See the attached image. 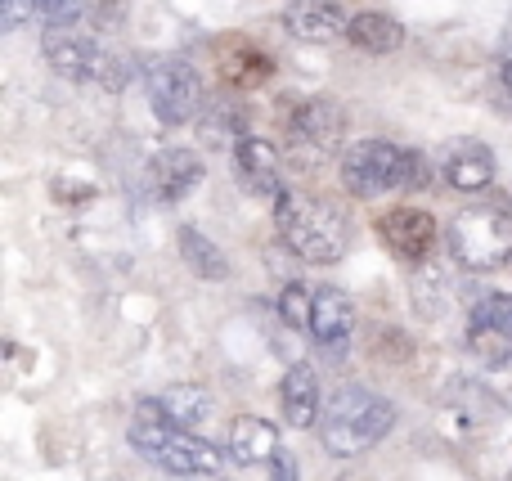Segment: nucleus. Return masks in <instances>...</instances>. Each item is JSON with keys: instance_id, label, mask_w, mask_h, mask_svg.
Wrapping results in <instances>:
<instances>
[{"instance_id": "f257e3e1", "label": "nucleus", "mask_w": 512, "mask_h": 481, "mask_svg": "<svg viewBox=\"0 0 512 481\" xmlns=\"http://www.w3.org/2000/svg\"><path fill=\"white\" fill-rule=\"evenodd\" d=\"M131 446L140 450L144 459H153L158 468H167L171 477H212L221 473V450L198 441L194 432L176 428L162 410V401H140L131 419Z\"/></svg>"}, {"instance_id": "f03ea898", "label": "nucleus", "mask_w": 512, "mask_h": 481, "mask_svg": "<svg viewBox=\"0 0 512 481\" xmlns=\"http://www.w3.org/2000/svg\"><path fill=\"white\" fill-rule=\"evenodd\" d=\"M396 423V405L382 392L369 387H342L337 396L324 401V419H319V441L328 455L355 459L364 450H373Z\"/></svg>"}, {"instance_id": "7ed1b4c3", "label": "nucleus", "mask_w": 512, "mask_h": 481, "mask_svg": "<svg viewBox=\"0 0 512 481\" xmlns=\"http://www.w3.org/2000/svg\"><path fill=\"white\" fill-rule=\"evenodd\" d=\"M274 212H279L283 243H288L301 261L333 266V261L346 257L351 225H346V212L337 203L310 198V194H279L274 198Z\"/></svg>"}, {"instance_id": "20e7f679", "label": "nucleus", "mask_w": 512, "mask_h": 481, "mask_svg": "<svg viewBox=\"0 0 512 481\" xmlns=\"http://www.w3.org/2000/svg\"><path fill=\"white\" fill-rule=\"evenodd\" d=\"M342 185L355 198H378L387 189H427L432 185V162L418 149L387 140H360L342 153Z\"/></svg>"}, {"instance_id": "39448f33", "label": "nucleus", "mask_w": 512, "mask_h": 481, "mask_svg": "<svg viewBox=\"0 0 512 481\" xmlns=\"http://www.w3.org/2000/svg\"><path fill=\"white\" fill-rule=\"evenodd\" d=\"M450 252L463 270H499L512 257V212L504 203H472L450 221Z\"/></svg>"}, {"instance_id": "423d86ee", "label": "nucleus", "mask_w": 512, "mask_h": 481, "mask_svg": "<svg viewBox=\"0 0 512 481\" xmlns=\"http://www.w3.org/2000/svg\"><path fill=\"white\" fill-rule=\"evenodd\" d=\"M144 90H149V104L162 126L198 122L203 113V77L180 54H158L144 63Z\"/></svg>"}, {"instance_id": "0eeeda50", "label": "nucleus", "mask_w": 512, "mask_h": 481, "mask_svg": "<svg viewBox=\"0 0 512 481\" xmlns=\"http://www.w3.org/2000/svg\"><path fill=\"white\" fill-rule=\"evenodd\" d=\"M45 59H50L54 72L72 81H95V86H108V90H122L126 77H131V63L122 54H113L108 45L90 41V36H77V32H45Z\"/></svg>"}, {"instance_id": "6e6552de", "label": "nucleus", "mask_w": 512, "mask_h": 481, "mask_svg": "<svg viewBox=\"0 0 512 481\" xmlns=\"http://www.w3.org/2000/svg\"><path fill=\"white\" fill-rule=\"evenodd\" d=\"M283 131H288L292 153L315 162L342 144L346 122L333 99H292V104H283Z\"/></svg>"}, {"instance_id": "1a4fd4ad", "label": "nucleus", "mask_w": 512, "mask_h": 481, "mask_svg": "<svg viewBox=\"0 0 512 481\" xmlns=\"http://www.w3.org/2000/svg\"><path fill=\"white\" fill-rule=\"evenodd\" d=\"M468 347L486 365H508L512 360V293L481 297L468 320Z\"/></svg>"}, {"instance_id": "9d476101", "label": "nucleus", "mask_w": 512, "mask_h": 481, "mask_svg": "<svg viewBox=\"0 0 512 481\" xmlns=\"http://www.w3.org/2000/svg\"><path fill=\"white\" fill-rule=\"evenodd\" d=\"M378 230H382V239H387V248L396 252V257L414 261V266H423L436 248V221L423 207H396V212H387L378 221Z\"/></svg>"}, {"instance_id": "9b49d317", "label": "nucleus", "mask_w": 512, "mask_h": 481, "mask_svg": "<svg viewBox=\"0 0 512 481\" xmlns=\"http://www.w3.org/2000/svg\"><path fill=\"white\" fill-rule=\"evenodd\" d=\"M194 185H203V162L194 149H162L149 162V189L162 203H180L194 194Z\"/></svg>"}, {"instance_id": "f8f14e48", "label": "nucleus", "mask_w": 512, "mask_h": 481, "mask_svg": "<svg viewBox=\"0 0 512 481\" xmlns=\"http://www.w3.org/2000/svg\"><path fill=\"white\" fill-rule=\"evenodd\" d=\"M445 185L459 189V194H486L495 185V153L481 140H459L441 162Z\"/></svg>"}, {"instance_id": "ddd939ff", "label": "nucleus", "mask_w": 512, "mask_h": 481, "mask_svg": "<svg viewBox=\"0 0 512 481\" xmlns=\"http://www.w3.org/2000/svg\"><path fill=\"white\" fill-rule=\"evenodd\" d=\"M355 333V306L342 288H315V315H310V338L324 351H342Z\"/></svg>"}, {"instance_id": "4468645a", "label": "nucleus", "mask_w": 512, "mask_h": 481, "mask_svg": "<svg viewBox=\"0 0 512 481\" xmlns=\"http://www.w3.org/2000/svg\"><path fill=\"white\" fill-rule=\"evenodd\" d=\"M279 428L261 414H239L230 423V459L243 468H256V464H274L279 459Z\"/></svg>"}, {"instance_id": "2eb2a0df", "label": "nucleus", "mask_w": 512, "mask_h": 481, "mask_svg": "<svg viewBox=\"0 0 512 481\" xmlns=\"http://www.w3.org/2000/svg\"><path fill=\"white\" fill-rule=\"evenodd\" d=\"M319 414H324L319 374H315V365L297 360V365L283 374V419H288L292 428H315Z\"/></svg>"}, {"instance_id": "dca6fc26", "label": "nucleus", "mask_w": 512, "mask_h": 481, "mask_svg": "<svg viewBox=\"0 0 512 481\" xmlns=\"http://www.w3.org/2000/svg\"><path fill=\"white\" fill-rule=\"evenodd\" d=\"M288 32L297 36V41L324 45V41H337V36L351 32V18H346L342 5H333V0H301V5L288 9Z\"/></svg>"}, {"instance_id": "f3484780", "label": "nucleus", "mask_w": 512, "mask_h": 481, "mask_svg": "<svg viewBox=\"0 0 512 481\" xmlns=\"http://www.w3.org/2000/svg\"><path fill=\"white\" fill-rule=\"evenodd\" d=\"M234 162H239V176L248 180V189H256V194H270L279 198L283 194V153L274 149L270 140H256V135H248V140L234 149Z\"/></svg>"}, {"instance_id": "a211bd4d", "label": "nucleus", "mask_w": 512, "mask_h": 481, "mask_svg": "<svg viewBox=\"0 0 512 481\" xmlns=\"http://www.w3.org/2000/svg\"><path fill=\"white\" fill-rule=\"evenodd\" d=\"M158 401H162V410H167V419L176 423V428H185V432H198L207 419H212V410H216L212 392H207V387H198V383L167 387Z\"/></svg>"}, {"instance_id": "6ab92c4d", "label": "nucleus", "mask_w": 512, "mask_h": 481, "mask_svg": "<svg viewBox=\"0 0 512 481\" xmlns=\"http://www.w3.org/2000/svg\"><path fill=\"white\" fill-rule=\"evenodd\" d=\"M248 135H252V117L239 104H207L198 113V140L203 144H221V149L230 144V149H239Z\"/></svg>"}, {"instance_id": "aec40b11", "label": "nucleus", "mask_w": 512, "mask_h": 481, "mask_svg": "<svg viewBox=\"0 0 512 481\" xmlns=\"http://www.w3.org/2000/svg\"><path fill=\"white\" fill-rule=\"evenodd\" d=\"M346 41H351L355 50L391 54V50H400V45H405V27H400L391 14L364 9V14H355V18H351V32H346Z\"/></svg>"}, {"instance_id": "412c9836", "label": "nucleus", "mask_w": 512, "mask_h": 481, "mask_svg": "<svg viewBox=\"0 0 512 481\" xmlns=\"http://www.w3.org/2000/svg\"><path fill=\"white\" fill-rule=\"evenodd\" d=\"M176 243H180V257H185V266L194 270L198 279H225V275H230V261H225L221 243H212L203 230H194V225H180Z\"/></svg>"}, {"instance_id": "4be33fe9", "label": "nucleus", "mask_w": 512, "mask_h": 481, "mask_svg": "<svg viewBox=\"0 0 512 481\" xmlns=\"http://www.w3.org/2000/svg\"><path fill=\"white\" fill-rule=\"evenodd\" d=\"M221 72H225V77H230L239 90H248V86H261V81L270 77L274 63L265 59L261 50H252V45L239 41V45H230V50L221 54Z\"/></svg>"}, {"instance_id": "5701e85b", "label": "nucleus", "mask_w": 512, "mask_h": 481, "mask_svg": "<svg viewBox=\"0 0 512 481\" xmlns=\"http://www.w3.org/2000/svg\"><path fill=\"white\" fill-rule=\"evenodd\" d=\"M279 311H283V320H288L292 329H306L310 333V315H315V288L288 279V284H283V297H279Z\"/></svg>"}, {"instance_id": "b1692460", "label": "nucleus", "mask_w": 512, "mask_h": 481, "mask_svg": "<svg viewBox=\"0 0 512 481\" xmlns=\"http://www.w3.org/2000/svg\"><path fill=\"white\" fill-rule=\"evenodd\" d=\"M81 14H90L86 0H36V18H41V23H50V32L72 27Z\"/></svg>"}, {"instance_id": "393cba45", "label": "nucleus", "mask_w": 512, "mask_h": 481, "mask_svg": "<svg viewBox=\"0 0 512 481\" xmlns=\"http://www.w3.org/2000/svg\"><path fill=\"white\" fill-rule=\"evenodd\" d=\"M32 14H36V0H0V27L5 32H18Z\"/></svg>"}, {"instance_id": "a878e982", "label": "nucleus", "mask_w": 512, "mask_h": 481, "mask_svg": "<svg viewBox=\"0 0 512 481\" xmlns=\"http://www.w3.org/2000/svg\"><path fill=\"white\" fill-rule=\"evenodd\" d=\"M86 5L99 27H117L126 18V9H131V0H86Z\"/></svg>"}, {"instance_id": "bb28decb", "label": "nucleus", "mask_w": 512, "mask_h": 481, "mask_svg": "<svg viewBox=\"0 0 512 481\" xmlns=\"http://www.w3.org/2000/svg\"><path fill=\"white\" fill-rule=\"evenodd\" d=\"M274 481H297V459L288 455V450H279V459H274Z\"/></svg>"}, {"instance_id": "cd10ccee", "label": "nucleus", "mask_w": 512, "mask_h": 481, "mask_svg": "<svg viewBox=\"0 0 512 481\" xmlns=\"http://www.w3.org/2000/svg\"><path fill=\"white\" fill-rule=\"evenodd\" d=\"M499 90H504V99H512V63L499 68Z\"/></svg>"}]
</instances>
